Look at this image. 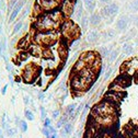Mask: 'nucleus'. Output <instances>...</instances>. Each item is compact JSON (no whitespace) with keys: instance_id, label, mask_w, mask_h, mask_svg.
<instances>
[{"instance_id":"6ab92c4d","label":"nucleus","mask_w":138,"mask_h":138,"mask_svg":"<svg viewBox=\"0 0 138 138\" xmlns=\"http://www.w3.org/2000/svg\"><path fill=\"white\" fill-rule=\"evenodd\" d=\"M115 36H116V32H115V30H112V29H110V30H107L106 32H104L103 33V37H104L105 42L111 41L112 38H114Z\"/></svg>"},{"instance_id":"c756f323","label":"nucleus","mask_w":138,"mask_h":138,"mask_svg":"<svg viewBox=\"0 0 138 138\" xmlns=\"http://www.w3.org/2000/svg\"><path fill=\"white\" fill-rule=\"evenodd\" d=\"M22 26H23V22H22V21H19V22L14 25V27H13V33H14V34L19 33V31L22 29Z\"/></svg>"},{"instance_id":"37998d69","label":"nucleus","mask_w":138,"mask_h":138,"mask_svg":"<svg viewBox=\"0 0 138 138\" xmlns=\"http://www.w3.org/2000/svg\"><path fill=\"white\" fill-rule=\"evenodd\" d=\"M50 138H58V136H57V134H54V135H52Z\"/></svg>"},{"instance_id":"1a4fd4ad","label":"nucleus","mask_w":138,"mask_h":138,"mask_svg":"<svg viewBox=\"0 0 138 138\" xmlns=\"http://www.w3.org/2000/svg\"><path fill=\"white\" fill-rule=\"evenodd\" d=\"M115 81L117 83H120L123 88H127L131 84V76L127 74H121L119 77H116Z\"/></svg>"},{"instance_id":"ea45409f","label":"nucleus","mask_w":138,"mask_h":138,"mask_svg":"<svg viewBox=\"0 0 138 138\" xmlns=\"http://www.w3.org/2000/svg\"><path fill=\"white\" fill-rule=\"evenodd\" d=\"M60 135H62V137H63V138H67V137H68V135H67V134L65 133L64 131H63V129L60 131Z\"/></svg>"},{"instance_id":"f257e3e1","label":"nucleus","mask_w":138,"mask_h":138,"mask_svg":"<svg viewBox=\"0 0 138 138\" xmlns=\"http://www.w3.org/2000/svg\"><path fill=\"white\" fill-rule=\"evenodd\" d=\"M90 114L94 117L117 116V109H116V105L112 104L106 100H103L92 107Z\"/></svg>"},{"instance_id":"49530a36","label":"nucleus","mask_w":138,"mask_h":138,"mask_svg":"<svg viewBox=\"0 0 138 138\" xmlns=\"http://www.w3.org/2000/svg\"><path fill=\"white\" fill-rule=\"evenodd\" d=\"M20 138H21V137H20Z\"/></svg>"},{"instance_id":"a18cd8bd","label":"nucleus","mask_w":138,"mask_h":138,"mask_svg":"<svg viewBox=\"0 0 138 138\" xmlns=\"http://www.w3.org/2000/svg\"><path fill=\"white\" fill-rule=\"evenodd\" d=\"M0 8H1V1H0Z\"/></svg>"},{"instance_id":"aec40b11","label":"nucleus","mask_w":138,"mask_h":138,"mask_svg":"<svg viewBox=\"0 0 138 138\" xmlns=\"http://www.w3.org/2000/svg\"><path fill=\"white\" fill-rule=\"evenodd\" d=\"M137 36V31H136V29L134 27V29H131L129 30V32L124 36V38H123V41H125V43L126 42H128V41H131V40H133V38H135Z\"/></svg>"},{"instance_id":"2f4dec72","label":"nucleus","mask_w":138,"mask_h":138,"mask_svg":"<svg viewBox=\"0 0 138 138\" xmlns=\"http://www.w3.org/2000/svg\"><path fill=\"white\" fill-rule=\"evenodd\" d=\"M112 74H113V68H109V70L106 71V74H105V76H104V80H107L110 77H111Z\"/></svg>"},{"instance_id":"f3484780","label":"nucleus","mask_w":138,"mask_h":138,"mask_svg":"<svg viewBox=\"0 0 138 138\" xmlns=\"http://www.w3.org/2000/svg\"><path fill=\"white\" fill-rule=\"evenodd\" d=\"M86 67H88V66H87V64L84 63L83 60L79 59V60H77V63L74 65V67H72V72L77 74V72L80 71L81 69H83V68H86Z\"/></svg>"},{"instance_id":"4c0bfd02","label":"nucleus","mask_w":138,"mask_h":138,"mask_svg":"<svg viewBox=\"0 0 138 138\" xmlns=\"http://www.w3.org/2000/svg\"><path fill=\"white\" fill-rule=\"evenodd\" d=\"M59 116V111L58 110H55L54 112H53V119H57Z\"/></svg>"},{"instance_id":"0eeeda50","label":"nucleus","mask_w":138,"mask_h":138,"mask_svg":"<svg viewBox=\"0 0 138 138\" xmlns=\"http://www.w3.org/2000/svg\"><path fill=\"white\" fill-rule=\"evenodd\" d=\"M75 8V1L72 0H64L62 6H60V11L63 12L65 18H69V15H71L72 11H74Z\"/></svg>"},{"instance_id":"9d476101","label":"nucleus","mask_w":138,"mask_h":138,"mask_svg":"<svg viewBox=\"0 0 138 138\" xmlns=\"http://www.w3.org/2000/svg\"><path fill=\"white\" fill-rule=\"evenodd\" d=\"M26 0H19V1L15 3V6L13 7V10H12V13H11V17H10V21H13V20L17 18V15L19 14V12L21 11L22 7L24 6Z\"/></svg>"},{"instance_id":"e433bc0d","label":"nucleus","mask_w":138,"mask_h":138,"mask_svg":"<svg viewBox=\"0 0 138 138\" xmlns=\"http://www.w3.org/2000/svg\"><path fill=\"white\" fill-rule=\"evenodd\" d=\"M19 1V0H10L9 1V6H10V9L11 8H13L14 6H15V3H17Z\"/></svg>"},{"instance_id":"dca6fc26","label":"nucleus","mask_w":138,"mask_h":138,"mask_svg":"<svg viewBox=\"0 0 138 138\" xmlns=\"http://www.w3.org/2000/svg\"><path fill=\"white\" fill-rule=\"evenodd\" d=\"M76 107H77V104H75V103L69 104L66 107V110H65V115H67L68 117L69 116L74 117L76 115Z\"/></svg>"},{"instance_id":"c85d7f7f","label":"nucleus","mask_w":138,"mask_h":138,"mask_svg":"<svg viewBox=\"0 0 138 138\" xmlns=\"http://www.w3.org/2000/svg\"><path fill=\"white\" fill-rule=\"evenodd\" d=\"M129 19H131V24H132V25H134L135 27H137V26H138V15H136V14L131 15V17H129Z\"/></svg>"},{"instance_id":"f03ea898","label":"nucleus","mask_w":138,"mask_h":138,"mask_svg":"<svg viewBox=\"0 0 138 138\" xmlns=\"http://www.w3.org/2000/svg\"><path fill=\"white\" fill-rule=\"evenodd\" d=\"M58 25H60V24L52 19L50 12H44V13L40 14L38 17H36L34 29L36 32H47L56 30Z\"/></svg>"},{"instance_id":"ddd939ff","label":"nucleus","mask_w":138,"mask_h":138,"mask_svg":"<svg viewBox=\"0 0 138 138\" xmlns=\"http://www.w3.org/2000/svg\"><path fill=\"white\" fill-rule=\"evenodd\" d=\"M101 21H102V17H101L100 13H93L90 15V18H89V22H90L92 25H99V24L101 23Z\"/></svg>"},{"instance_id":"72a5a7b5","label":"nucleus","mask_w":138,"mask_h":138,"mask_svg":"<svg viewBox=\"0 0 138 138\" xmlns=\"http://www.w3.org/2000/svg\"><path fill=\"white\" fill-rule=\"evenodd\" d=\"M42 133H43V135L45 136L46 138H50V132H48V128L47 127H43V129H42Z\"/></svg>"},{"instance_id":"a878e982","label":"nucleus","mask_w":138,"mask_h":138,"mask_svg":"<svg viewBox=\"0 0 138 138\" xmlns=\"http://www.w3.org/2000/svg\"><path fill=\"white\" fill-rule=\"evenodd\" d=\"M129 10L132 12H137L138 11V0H134L129 5Z\"/></svg>"},{"instance_id":"a211bd4d","label":"nucleus","mask_w":138,"mask_h":138,"mask_svg":"<svg viewBox=\"0 0 138 138\" xmlns=\"http://www.w3.org/2000/svg\"><path fill=\"white\" fill-rule=\"evenodd\" d=\"M122 51L125 55H132L133 52H134V46L133 44H131L129 42H126L123 44V46H122Z\"/></svg>"},{"instance_id":"393cba45","label":"nucleus","mask_w":138,"mask_h":138,"mask_svg":"<svg viewBox=\"0 0 138 138\" xmlns=\"http://www.w3.org/2000/svg\"><path fill=\"white\" fill-rule=\"evenodd\" d=\"M88 23H89V19L86 17V15H83V17L81 18V20H80V26L82 27L83 30H86L88 27Z\"/></svg>"},{"instance_id":"2eb2a0df","label":"nucleus","mask_w":138,"mask_h":138,"mask_svg":"<svg viewBox=\"0 0 138 138\" xmlns=\"http://www.w3.org/2000/svg\"><path fill=\"white\" fill-rule=\"evenodd\" d=\"M112 48L111 47H106V46H102L99 48V56L101 58H107L109 55L111 54Z\"/></svg>"},{"instance_id":"20e7f679","label":"nucleus","mask_w":138,"mask_h":138,"mask_svg":"<svg viewBox=\"0 0 138 138\" xmlns=\"http://www.w3.org/2000/svg\"><path fill=\"white\" fill-rule=\"evenodd\" d=\"M33 41L37 45L42 46H50L53 45L57 41V33L56 30L54 31H47V32H36Z\"/></svg>"},{"instance_id":"6e6552de","label":"nucleus","mask_w":138,"mask_h":138,"mask_svg":"<svg viewBox=\"0 0 138 138\" xmlns=\"http://www.w3.org/2000/svg\"><path fill=\"white\" fill-rule=\"evenodd\" d=\"M131 24V19L127 15H121L116 21V30L120 32H124L127 30V27Z\"/></svg>"},{"instance_id":"b1692460","label":"nucleus","mask_w":138,"mask_h":138,"mask_svg":"<svg viewBox=\"0 0 138 138\" xmlns=\"http://www.w3.org/2000/svg\"><path fill=\"white\" fill-rule=\"evenodd\" d=\"M63 131L67 134V135H71V133L72 131H74V125H72L71 123H66L64 125V127H63Z\"/></svg>"},{"instance_id":"f8f14e48","label":"nucleus","mask_w":138,"mask_h":138,"mask_svg":"<svg viewBox=\"0 0 138 138\" xmlns=\"http://www.w3.org/2000/svg\"><path fill=\"white\" fill-rule=\"evenodd\" d=\"M99 37H100V34H99L96 31L92 30V31H90V32H89V33H88V35H87V41H88L89 43L93 44V43L98 42Z\"/></svg>"},{"instance_id":"7ed1b4c3","label":"nucleus","mask_w":138,"mask_h":138,"mask_svg":"<svg viewBox=\"0 0 138 138\" xmlns=\"http://www.w3.org/2000/svg\"><path fill=\"white\" fill-rule=\"evenodd\" d=\"M60 32H62L63 38L66 42H72L75 40H78L80 36V29L78 25L70 21V20H65V21L60 24Z\"/></svg>"},{"instance_id":"79ce46f5","label":"nucleus","mask_w":138,"mask_h":138,"mask_svg":"<svg viewBox=\"0 0 138 138\" xmlns=\"http://www.w3.org/2000/svg\"><path fill=\"white\" fill-rule=\"evenodd\" d=\"M101 2H103V3H110L111 2V0H100Z\"/></svg>"},{"instance_id":"4be33fe9","label":"nucleus","mask_w":138,"mask_h":138,"mask_svg":"<svg viewBox=\"0 0 138 138\" xmlns=\"http://www.w3.org/2000/svg\"><path fill=\"white\" fill-rule=\"evenodd\" d=\"M119 55H120V52H119V50H112V52H111V54L109 55V57H107V59H109V62H115V60L117 59V57H119Z\"/></svg>"},{"instance_id":"4468645a","label":"nucleus","mask_w":138,"mask_h":138,"mask_svg":"<svg viewBox=\"0 0 138 138\" xmlns=\"http://www.w3.org/2000/svg\"><path fill=\"white\" fill-rule=\"evenodd\" d=\"M58 54L63 59H66V57L68 56V45L66 43H62L59 45L58 48Z\"/></svg>"},{"instance_id":"c9c22d12","label":"nucleus","mask_w":138,"mask_h":138,"mask_svg":"<svg viewBox=\"0 0 138 138\" xmlns=\"http://www.w3.org/2000/svg\"><path fill=\"white\" fill-rule=\"evenodd\" d=\"M41 117H42V120L46 119V112H45V109H44L43 106L41 107Z\"/></svg>"},{"instance_id":"c03bdc74","label":"nucleus","mask_w":138,"mask_h":138,"mask_svg":"<svg viewBox=\"0 0 138 138\" xmlns=\"http://www.w3.org/2000/svg\"><path fill=\"white\" fill-rule=\"evenodd\" d=\"M6 91H7V86H6L5 88H3V90H2V93H3V94H5V93H6Z\"/></svg>"},{"instance_id":"9b49d317","label":"nucleus","mask_w":138,"mask_h":138,"mask_svg":"<svg viewBox=\"0 0 138 138\" xmlns=\"http://www.w3.org/2000/svg\"><path fill=\"white\" fill-rule=\"evenodd\" d=\"M105 9H106V11H107L109 17L113 19V17H115V15L119 13L120 7H119V5H117V3L112 2V3H110V5H107L106 7H105Z\"/></svg>"},{"instance_id":"5701e85b","label":"nucleus","mask_w":138,"mask_h":138,"mask_svg":"<svg viewBox=\"0 0 138 138\" xmlns=\"http://www.w3.org/2000/svg\"><path fill=\"white\" fill-rule=\"evenodd\" d=\"M82 13H83V7H82V5H81V3H79V6H78V8H77V12H76V20L77 21H80L81 20V18L83 17L82 15Z\"/></svg>"},{"instance_id":"473e14b6","label":"nucleus","mask_w":138,"mask_h":138,"mask_svg":"<svg viewBox=\"0 0 138 138\" xmlns=\"http://www.w3.org/2000/svg\"><path fill=\"white\" fill-rule=\"evenodd\" d=\"M50 126H52V121H51V119L46 117L44 120V127H50Z\"/></svg>"},{"instance_id":"7c9ffc66","label":"nucleus","mask_w":138,"mask_h":138,"mask_svg":"<svg viewBox=\"0 0 138 138\" xmlns=\"http://www.w3.org/2000/svg\"><path fill=\"white\" fill-rule=\"evenodd\" d=\"M20 128H21V131L23 133H26L27 132V123L25 121H20Z\"/></svg>"},{"instance_id":"39448f33","label":"nucleus","mask_w":138,"mask_h":138,"mask_svg":"<svg viewBox=\"0 0 138 138\" xmlns=\"http://www.w3.org/2000/svg\"><path fill=\"white\" fill-rule=\"evenodd\" d=\"M37 76V68H36L33 64H30L24 68L23 71V80L27 83L33 82V78Z\"/></svg>"},{"instance_id":"423d86ee","label":"nucleus","mask_w":138,"mask_h":138,"mask_svg":"<svg viewBox=\"0 0 138 138\" xmlns=\"http://www.w3.org/2000/svg\"><path fill=\"white\" fill-rule=\"evenodd\" d=\"M100 57V56L98 55V53L95 52H92V51H89V52H83L82 54L80 55L79 59L83 60L84 63L87 64L88 67H91L93 64H94V62L96 59H98Z\"/></svg>"},{"instance_id":"58836bf2","label":"nucleus","mask_w":138,"mask_h":138,"mask_svg":"<svg viewBox=\"0 0 138 138\" xmlns=\"http://www.w3.org/2000/svg\"><path fill=\"white\" fill-rule=\"evenodd\" d=\"M14 133H15L14 129H8V131H7V135H8V136H12Z\"/></svg>"},{"instance_id":"412c9836","label":"nucleus","mask_w":138,"mask_h":138,"mask_svg":"<svg viewBox=\"0 0 138 138\" xmlns=\"http://www.w3.org/2000/svg\"><path fill=\"white\" fill-rule=\"evenodd\" d=\"M66 123H68V116L67 115H63V116H60V119L58 120L56 126H57V128H63L64 125Z\"/></svg>"},{"instance_id":"bb28decb","label":"nucleus","mask_w":138,"mask_h":138,"mask_svg":"<svg viewBox=\"0 0 138 138\" xmlns=\"http://www.w3.org/2000/svg\"><path fill=\"white\" fill-rule=\"evenodd\" d=\"M24 116L26 117L27 121H33L34 120V114H33L32 111H30V110H25V111H24Z\"/></svg>"},{"instance_id":"a19ab883","label":"nucleus","mask_w":138,"mask_h":138,"mask_svg":"<svg viewBox=\"0 0 138 138\" xmlns=\"http://www.w3.org/2000/svg\"><path fill=\"white\" fill-rule=\"evenodd\" d=\"M29 103V96H25L24 98V104H27Z\"/></svg>"},{"instance_id":"cd10ccee","label":"nucleus","mask_w":138,"mask_h":138,"mask_svg":"<svg viewBox=\"0 0 138 138\" xmlns=\"http://www.w3.org/2000/svg\"><path fill=\"white\" fill-rule=\"evenodd\" d=\"M89 114V105L87 104L86 106H84V109H83V111H82V114H81V122H84V120H86V117H87V115Z\"/></svg>"},{"instance_id":"f704fd0d","label":"nucleus","mask_w":138,"mask_h":138,"mask_svg":"<svg viewBox=\"0 0 138 138\" xmlns=\"http://www.w3.org/2000/svg\"><path fill=\"white\" fill-rule=\"evenodd\" d=\"M48 128V132H50V135L52 136V135H54V134H57V131H56V129L53 127V126H50V127H47ZM50 136V137H51Z\"/></svg>"}]
</instances>
